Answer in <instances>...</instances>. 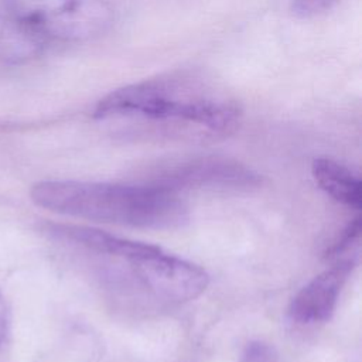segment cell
I'll list each match as a JSON object with an SVG mask.
<instances>
[{
    "label": "cell",
    "mask_w": 362,
    "mask_h": 362,
    "mask_svg": "<svg viewBox=\"0 0 362 362\" xmlns=\"http://www.w3.org/2000/svg\"><path fill=\"white\" fill-rule=\"evenodd\" d=\"M51 232L61 239L81 245L95 253L122 259L124 262L147 256L158 247L156 245L124 239L83 225H52Z\"/></svg>",
    "instance_id": "52a82bcc"
},
{
    "label": "cell",
    "mask_w": 362,
    "mask_h": 362,
    "mask_svg": "<svg viewBox=\"0 0 362 362\" xmlns=\"http://www.w3.org/2000/svg\"><path fill=\"white\" fill-rule=\"evenodd\" d=\"M8 331H10V311L3 294L0 293V346L6 341Z\"/></svg>",
    "instance_id": "8fae6325"
},
{
    "label": "cell",
    "mask_w": 362,
    "mask_h": 362,
    "mask_svg": "<svg viewBox=\"0 0 362 362\" xmlns=\"http://www.w3.org/2000/svg\"><path fill=\"white\" fill-rule=\"evenodd\" d=\"M361 236V218H355L354 222H351L346 229L344 230L342 236L334 243V246L327 252L328 257L337 256L341 252H344L346 247H349L352 243L358 242Z\"/></svg>",
    "instance_id": "30bf717a"
},
{
    "label": "cell",
    "mask_w": 362,
    "mask_h": 362,
    "mask_svg": "<svg viewBox=\"0 0 362 362\" xmlns=\"http://www.w3.org/2000/svg\"><path fill=\"white\" fill-rule=\"evenodd\" d=\"M10 6L11 28L31 51L96 38L115 20L112 0H11Z\"/></svg>",
    "instance_id": "3957f363"
},
{
    "label": "cell",
    "mask_w": 362,
    "mask_h": 362,
    "mask_svg": "<svg viewBox=\"0 0 362 362\" xmlns=\"http://www.w3.org/2000/svg\"><path fill=\"white\" fill-rule=\"evenodd\" d=\"M311 173L317 185L337 202L355 209L361 208V180L349 168L331 158L320 157L313 161Z\"/></svg>",
    "instance_id": "ba28073f"
},
{
    "label": "cell",
    "mask_w": 362,
    "mask_h": 362,
    "mask_svg": "<svg viewBox=\"0 0 362 362\" xmlns=\"http://www.w3.org/2000/svg\"><path fill=\"white\" fill-rule=\"evenodd\" d=\"M356 267L352 257L341 259L308 281L291 300L288 317L297 324L328 321L338 304L339 294Z\"/></svg>",
    "instance_id": "8992f818"
},
{
    "label": "cell",
    "mask_w": 362,
    "mask_h": 362,
    "mask_svg": "<svg viewBox=\"0 0 362 362\" xmlns=\"http://www.w3.org/2000/svg\"><path fill=\"white\" fill-rule=\"evenodd\" d=\"M242 113L235 95L218 79L197 69H178L109 92L92 116L98 120L137 117L228 133L238 127Z\"/></svg>",
    "instance_id": "6da1fadb"
},
{
    "label": "cell",
    "mask_w": 362,
    "mask_h": 362,
    "mask_svg": "<svg viewBox=\"0 0 362 362\" xmlns=\"http://www.w3.org/2000/svg\"><path fill=\"white\" fill-rule=\"evenodd\" d=\"M127 264L144 288L167 301L194 300L209 284V274L201 266L170 255L160 246L147 256L129 260Z\"/></svg>",
    "instance_id": "277c9868"
},
{
    "label": "cell",
    "mask_w": 362,
    "mask_h": 362,
    "mask_svg": "<svg viewBox=\"0 0 362 362\" xmlns=\"http://www.w3.org/2000/svg\"><path fill=\"white\" fill-rule=\"evenodd\" d=\"M153 185L171 191L180 188L249 189L262 184V177L249 167L225 158H192L160 168Z\"/></svg>",
    "instance_id": "5b68a950"
},
{
    "label": "cell",
    "mask_w": 362,
    "mask_h": 362,
    "mask_svg": "<svg viewBox=\"0 0 362 362\" xmlns=\"http://www.w3.org/2000/svg\"><path fill=\"white\" fill-rule=\"evenodd\" d=\"M31 201L48 211L123 226L175 229L189 221V208L175 191L158 185H123L48 180L31 187Z\"/></svg>",
    "instance_id": "7a4b0ae2"
},
{
    "label": "cell",
    "mask_w": 362,
    "mask_h": 362,
    "mask_svg": "<svg viewBox=\"0 0 362 362\" xmlns=\"http://www.w3.org/2000/svg\"><path fill=\"white\" fill-rule=\"evenodd\" d=\"M339 0H293V11L301 18H313L331 10Z\"/></svg>",
    "instance_id": "9c48e42d"
}]
</instances>
